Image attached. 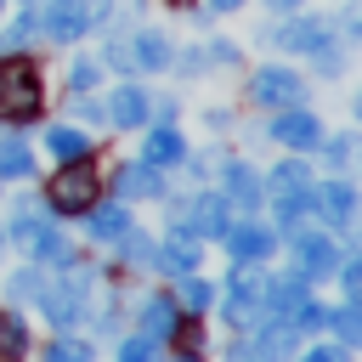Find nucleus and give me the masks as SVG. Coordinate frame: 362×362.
Returning <instances> with one entry per match:
<instances>
[{
    "instance_id": "f257e3e1",
    "label": "nucleus",
    "mask_w": 362,
    "mask_h": 362,
    "mask_svg": "<svg viewBox=\"0 0 362 362\" xmlns=\"http://www.w3.org/2000/svg\"><path fill=\"white\" fill-rule=\"evenodd\" d=\"M40 113V74H34V62H23V57H6L0 62V119H34Z\"/></svg>"
},
{
    "instance_id": "f03ea898",
    "label": "nucleus",
    "mask_w": 362,
    "mask_h": 362,
    "mask_svg": "<svg viewBox=\"0 0 362 362\" xmlns=\"http://www.w3.org/2000/svg\"><path fill=\"white\" fill-rule=\"evenodd\" d=\"M96 170L85 164V158H68L57 175H51V187H45V198H51V209L57 215H85L90 204H96Z\"/></svg>"
},
{
    "instance_id": "7ed1b4c3",
    "label": "nucleus",
    "mask_w": 362,
    "mask_h": 362,
    "mask_svg": "<svg viewBox=\"0 0 362 362\" xmlns=\"http://www.w3.org/2000/svg\"><path fill=\"white\" fill-rule=\"evenodd\" d=\"M34 28H40L45 40L68 45V40H79V34L90 28V0H51L45 11H34Z\"/></svg>"
},
{
    "instance_id": "20e7f679",
    "label": "nucleus",
    "mask_w": 362,
    "mask_h": 362,
    "mask_svg": "<svg viewBox=\"0 0 362 362\" xmlns=\"http://www.w3.org/2000/svg\"><path fill=\"white\" fill-rule=\"evenodd\" d=\"M249 90H255L260 107H300V102H305V79H300L294 68H260V74L249 79Z\"/></svg>"
},
{
    "instance_id": "39448f33",
    "label": "nucleus",
    "mask_w": 362,
    "mask_h": 362,
    "mask_svg": "<svg viewBox=\"0 0 362 362\" xmlns=\"http://www.w3.org/2000/svg\"><path fill=\"white\" fill-rule=\"evenodd\" d=\"M175 226H181V232H209V238H221V232L232 226V215H226V198H221V192H204V198H187V204H175Z\"/></svg>"
},
{
    "instance_id": "423d86ee",
    "label": "nucleus",
    "mask_w": 362,
    "mask_h": 362,
    "mask_svg": "<svg viewBox=\"0 0 362 362\" xmlns=\"http://www.w3.org/2000/svg\"><path fill=\"white\" fill-rule=\"evenodd\" d=\"M107 62H119V68H130V74H153V68H170V45H164L158 34H136V40H119V45L107 51Z\"/></svg>"
},
{
    "instance_id": "0eeeda50",
    "label": "nucleus",
    "mask_w": 362,
    "mask_h": 362,
    "mask_svg": "<svg viewBox=\"0 0 362 362\" xmlns=\"http://www.w3.org/2000/svg\"><path fill=\"white\" fill-rule=\"evenodd\" d=\"M260 288H266V283H260V277L249 272V260H243V272L232 277V294H226V322H232V328H249L255 317H266V311H260Z\"/></svg>"
},
{
    "instance_id": "6e6552de",
    "label": "nucleus",
    "mask_w": 362,
    "mask_h": 362,
    "mask_svg": "<svg viewBox=\"0 0 362 362\" xmlns=\"http://www.w3.org/2000/svg\"><path fill=\"white\" fill-rule=\"evenodd\" d=\"M300 305H305V277H300V272L266 277V288H260V311H266V317H288V322H294Z\"/></svg>"
},
{
    "instance_id": "1a4fd4ad",
    "label": "nucleus",
    "mask_w": 362,
    "mask_h": 362,
    "mask_svg": "<svg viewBox=\"0 0 362 362\" xmlns=\"http://www.w3.org/2000/svg\"><path fill=\"white\" fill-rule=\"evenodd\" d=\"M272 136H277L283 147H322V124H317L305 107H283V113L272 119Z\"/></svg>"
},
{
    "instance_id": "9d476101",
    "label": "nucleus",
    "mask_w": 362,
    "mask_h": 362,
    "mask_svg": "<svg viewBox=\"0 0 362 362\" xmlns=\"http://www.w3.org/2000/svg\"><path fill=\"white\" fill-rule=\"evenodd\" d=\"M221 238H226V255H232V260H249V266H255V260H266V255H272V226L238 221V226H226Z\"/></svg>"
},
{
    "instance_id": "9b49d317",
    "label": "nucleus",
    "mask_w": 362,
    "mask_h": 362,
    "mask_svg": "<svg viewBox=\"0 0 362 362\" xmlns=\"http://www.w3.org/2000/svg\"><path fill=\"white\" fill-rule=\"evenodd\" d=\"M34 300H40V311H45L57 328H74V322H79V311H85L74 283H40V294H34Z\"/></svg>"
},
{
    "instance_id": "f8f14e48",
    "label": "nucleus",
    "mask_w": 362,
    "mask_h": 362,
    "mask_svg": "<svg viewBox=\"0 0 362 362\" xmlns=\"http://www.w3.org/2000/svg\"><path fill=\"white\" fill-rule=\"evenodd\" d=\"M153 260L170 272V277H187V272H198V232H170V243L164 249H153Z\"/></svg>"
},
{
    "instance_id": "ddd939ff",
    "label": "nucleus",
    "mask_w": 362,
    "mask_h": 362,
    "mask_svg": "<svg viewBox=\"0 0 362 362\" xmlns=\"http://www.w3.org/2000/svg\"><path fill=\"white\" fill-rule=\"evenodd\" d=\"M294 249H300V266H294V272H300L305 283H311V277H328V272L339 266V249H334L328 238H311V232H300V238H294Z\"/></svg>"
},
{
    "instance_id": "4468645a",
    "label": "nucleus",
    "mask_w": 362,
    "mask_h": 362,
    "mask_svg": "<svg viewBox=\"0 0 362 362\" xmlns=\"http://www.w3.org/2000/svg\"><path fill=\"white\" fill-rule=\"evenodd\" d=\"M181 328V305L175 300H164V294H153V300H141V334L158 345V339H170Z\"/></svg>"
},
{
    "instance_id": "2eb2a0df",
    "label": "nucleus",
    "mask_w": 362,
    "mask_h": 362,
    "mask_svg": "<svg viewBox=\"0 0 362 362\" xmlns=\"http://www.w3.org/2000/svg\"><path fill=\"white\" fill-rule=\"evenodd\" d=\"M147 113H153V102H147V90H141V85H119V90H113V107H107V119H113V124L136 130V124H147Z\"/></svg>"
},
{
    "instance_id": "dca6fc26",
    "label": "nucleus",
    "mask_w": 362,
    "mask_h": 362,
    "mask_svg": "<svg viewBox=\"0 0 362 362\" xmlns=\"http://www.w3.org/2000/svg\"><path fill=\"white\" fill-rule=\"evenodd\" d=\"M113 192L119 198H158V164H119V175H113Z\"/></svg>"
},
{
    "instance_id": "f3484780",
    "label": "nucleus",
    "mask_w": 362,
    "mask_h": 362,
    "mask_svg": "<svg viewBox=\"0 0 362 362\" xmlns=\"http://www.w3.org/2000/svg\"><path fill=\"white\" fill-rule=\"evenodd\" d=\"M317 209H328L334 226H351V215H356V187H351L345 175H334L328 187H317Z\"/></svg>"
},
{
    "instance_id": "a211bd4d",
    "label": "nucleus",
    "mask_w": 362,
    "mask_h": 362,
    "mask_svg": "<svg viewBox=\"0 0 362 362\" xmlns=\"http://www.w3.org/2000/svg\"><path fill=\"white\" fill-rule=\"evenodd\" d=\"M334 34H328V23L322 17H300V23H283L277 28V45H288V51H317V45H328Z\"/></svg>"
},
{
    "instance_id": "6ab92c4d",
    "label": "nucleus",
    "mask_w": 362,
    "mask_h": 362,
    "mask_svg": "<svg viewBox=\"0 0 362 362\" xmlns=\"http://www.w3.org/2000/svg\"><path fill=\"white\" fill-rule=\"evenodd\" d=\"M226 204H238V209H255L260 204V181H255V170L249 164H226V192H221Z\"/></svg>"
},
{
    "instance_id": "aec40b11",
    "label": "nucleus",
    "mask_w": 362,
    "mask_h": 362,
    "mask_svg": "<svg viewBox=\"0 0 362 362\" xmlns=\"http://www.w3.org/2000/svg\"><path fill=\"white\" fill-rule=\"evenodd\" d=\"M255 351H260V362H272V356H288V351H294V322H288V317H272V322L260 328Z\"/></svg>"
},
{
    "instance_id": "412c9836",
    "label": "nucleus",
    "mask_w": 362,
    "mask_h": 362,
    "mask_svg": "<svg viewBox=\"0 0 362 362\" xmlns=\"http://www.w3.org/2000/svg\"><path fill=\"white\" fill-rule=\"evenodd\" d=\"M181 158H187V141H181V130L158 124V130L147 136V164H181Z\"/></svg>"
},
{
    "instance_id": "4be33fe9",
    "label": "nucleus",
    "mask_w": 362,
    "mask_h": 362,
    "mask_svg": "<svg viewBox=\"0 0 362 362\" xmlns=\"http://www.w3.org/2000/svg\"><path fill=\"white\" fill-rule=\"evenodd\" d=\"M45 147H51L62 164H68V158H90V136H85V130H74V124H57V130L45 136Z\"/></svg>"
},
{
    "instance_id": "5701e85b",
    "label": "nucleus",
    "mask_w": 362,
    "mask_h": 362,
    "mask_svg": "<svg viewBox=\"0 0 362 362\" xmlns=\"http://www.w3.org/2000/svg\"><path fill=\"white\" fill-rule=\"evenodd\" d=\"M85 215H90V226H85V232H90V238H107V243H113V238H119V232H124V226H130V221H124V209H119V204H90V209H85Z\"/></svg>"
},
{
    "instance_id": "b1692460",
    "label": "nucleus",
    "mask_w": 362,
    "mask_h": 362,
    "mask_svg": "<svg viewBox=\"0 0 362 362\" xmlns=\"http://www.w3.org/2000/svg\"><path fill=\"white\" fill-rule=\"evenodd\" d=\"M28 170H34V153H28L17 136H0V175L17 181V175H28Z\"/></svg>"
},
{
    "instance_id": "393cba45",
    "label": "nucleus",
    "mask_w": 362,
    "mask_h": 362,
    "mask_svg": "<svg viewBox=\"0 0 362 362\" xmlns=\"http://www.w3.org/2000/svg\"><path fill=\"white\" fill-rule=\"evenodd\" d=\"M23 351H28V328H23V317H17V311H0V356L17 362Z\"/></svg>"
},
{
    "instance_id": "a878e982",
    "label": "nucleus",
    "mask_w": 362,
    "mask_h": 362,
    "mask_svg": "<svg viewBox=\"0 0 362 362\" xmlns=\"http://www.w3.org/2000/svg\"><path fill=\"white\" fill-rule=\"evenodd\" d=\"M305 187H311L305 164H294V158H288V164H277V170H272V198H294V192H305Z\"/></svg>"
},
{
    "instance_id": "bb28decb",
    "label": "nucleus",
    "mask_w": 362,
    "mask_h": 362,
    "mask_svg": "<svg viewBox=\"0 0 362 362\" xmlns=\"http://www.w3.org/2000/svg\"><path fill=\"white\" fill-rule=\"evenodd\" d=\"M322 322H334V334H339L345 345H356V339H362V317H356V300H345V305H339V311H328Z\"/></svg>"
},
{
    "instance_id": "cd10ccee",
    "label": "nucleus",
    "mask_w": 362,
    "mask_h": 362,
    "mask_svg": "<svg viewBox=\"0 0 362 362\" xmlns=\"http://www.w3.org/2000/svg\"><path fill=\"white\" fill-rule=\"evenodd\" d=\"M28 243H34V255H40L45 266H62V260H68V243H62V238H57L51 226H45V232H34Z\"/></svg>"
},
{
    "instance_id": "c85d7f7f",
    "label": "nucleus",
    "mask_w": 362,
    "mask_h": 362,
    "mask_svg": "<svg viewBox=\"0 0 362 362\" xmlns=\"http://www.w3.org/2000/svg\"><path fill=\"white\" fill-rule=\"evenodd\" d=\"M175 283H181V305H187V311H209V300H215V294H209V283H204V277H192V272H187V277H175Z\"/></svg>"
},
{
    "instance_id": "c756f323",
    "label": "nucleus",
    "mask_w": 362,
    "mask_h": 362,
    "mask_svg": "<svg viewBox=\"0 0 362 362\" xmlns=\"http://www.w3.org/2000/svg\"><path fill=\"white\" fill-rule=\"evenodd\" d=\"M113 243H119V255H124L130 266H147V260H153V243H147L141 232H119Z\"/></svg>"
},
{
    "instance_id": "7c9ffc66",
    "label": "nucleus",
    "mask_w": 362,
    "mask_h": 362,
    "mask_svg": "<svg viewBox=\"0 0 362 362\" xmlns=\"http://www.w3.org/2000/svg\"><path fill=\"white\" fill-rule=\"evenodd\" d=\"M45 362H90V345H79V339H57V345L45 351Z\"/></svg>"
},
{
    "instance_id": "2f4dec72",
    "label": "nucleus",
    "mask_w": 362,
    "mask_h": 362,
    "mask_svg": "<svg viewBox=\"0 0 362 362\" xmlns=\"http://www.w3.org/2000/svg\"><path fill=\"white\" fill-rule=\"evenodd\" d=\"M119 362H153V339H147V334L124 339V345H119Z\"/></svg>"
},
{
    "instance_id": "473e14b6",
    "label": "nucleus",
    "mask_w": 362,
    "mask_h": 362,
    "mask_svg": "<svg viewBox=\"0 0 362 362\" xmlns=\"http://www.w3.org/2000/svg\"><path fill=\"white\" fill-rule=\"evenodd\" d=\"M339 277H345V300H362V260H345V266H334Z\"/></svg>"
},
{
    "instance_id": "72a5a7b5",
    "label": "nucleus",
    "mask_w": 362,
    "mask_h": 362,
    "mask_svg": "<svg viewBox=\"0 0 362 362\" xmlns=\"http://www.w3.org/2000/svg\"><path fill=\"white\" fill-rule=\"evenodd\" d=\"M28 34H34V17H23V23H11V28L0 34V51H17V45H23Z\"/></svg>"
},
{
    "instance_id": "f704fd0d",
    "label": "nucleus",
    "mask_w": 362,
    "mask_h": 362,
    "mask_svg": "<svg viewBox=\"0 0 362 362\" xmlns=\"http://www.w3.org/2000/svg\"><path fill=\"white\" fill-rule=\"evenodd\" d=\"M96 79H102L96 62H74V90H96Z\"/></svg>"
},
{
    "instance_id": "c9c22d12",
    "label": "nucleus",
    "mask_w": 362,
    "mask_h": 362,
    "mask_svg": "<svg viewBox=\"0 0 362 362\" xmlns=\"http://www.w3.org/2000/svg\"><path fill=\"white\" fill-rule=\"evenodd\" d=\"M300 362H345V345H311Z\"/></svg>"
},
{
    "instance_id": "e433bc0d",
    "label": "nucleus",
    "mask_w": 362,
    "mask_h": 362,
    "mask_svg": "<svg viewBox=\"0 0 362 362\" xmlns=\"http://www.w3.org/2000/svg\"><path fill=\"white\" fill-rule=\"evenodd\" d=\"M11 294H17V300H23V294H40V277H34V272H17V277H11Z\"/></svg>"
},
{
    "instance_id": "4c0bfd02",
    "label": "nucleus",
    "mask_w": 362,
    "mask_h": 362,
    "mask_svg": "<svg viewBox=\"0 0 362 362\" xmlns=\"http://www.w3.org/2000/svg\"><path fill=\"white\" fill-rule=\"evenodd\" d=\"M74 113H79V119H90V124H96V119H102V107H96V102H90V96H74Z\"/></svg>"
},
{
    "instance_id": "58836bf2",
    "label": "nucleus",
    "mask_w": 362,
    "mask_h": 362,
    "mask_svg": "<svg viewBox=\"0 0 362 362\" xmlns=\"http://www.w3.org/2000/svg\"><path fill=\"white\" fill-rule=\"evenodd\" d=\"M322 153H328V164H345V158H351V141H345V136H339V141H328V147H322Z\"/></svg>"
},
{
    "instance_id": "ea45409f",
    "label": "nucleus",
    "mask_w": 362,
    "mask_h": 362,
    "mask_svg": "<svg viewBox=\"0 0 362 362\" xmlns=\"http://www.w3.org/2000/svg\"><path fill=\"white\" fill-rule=\"evenodd\" d=\"M266 6H272V11H294L300 0H266Z\"/></svg>"
},
{
    "instance_id": "a19ab883",
    "label": "nucleus",
    "mask_w": 362,
    "mask_h": 362,
    "mask_svg": "<svg viewBox=\"0 0 362 362\" xmlns=\"http://www.w3.org/2000/svg\"><path fill=\"white\" fill-rule=\"evenodd\" d=\"M209 6H215V11H232V6H243V0H209Z\"/></svg>"
},
{
    "instance_id": "79ce46f5",
    "label": "nucleus",
    "mask_w": 362,
    "mask_h": 362,
    "mask_svg": "<svg viewBox=\"0 0 362 362\" xmlns=\"http://www.w3.org/2000/svg\"><path fill=\"white\" fill-rule=\"evenodd\" d=\"M175 362H198V356H175Z\"/></svg>"
},
{
    "instance_id": "37998d69",
    "label": "nucleus",
    "mask_w": 362,
    "mask_h": 362,
    "mask_svg": "<svg viewBox=\"0 0 362 362\" xmlns=\"http://www.w3.org/2000/svg\"><path fill=\"white\" fill-rule=\"evenodd\" d=\"M0 243H6V232H0Z\"/></svg>"
},
{
    "instance_id": "c03bdc74",
    "label": "nucleus",
    "mask_w": 362,
    "mask_h": 362,
    "mask_svg": "<svg viewBox=\"0 0 362 362\" xmlns=\"http://www.w3.org/2000/svg\"><path fill=\"white\" fill-rule=\"evenodd\" d=\"M175 6H181V0H175Z\"/></svg>"
}]
</instances>
